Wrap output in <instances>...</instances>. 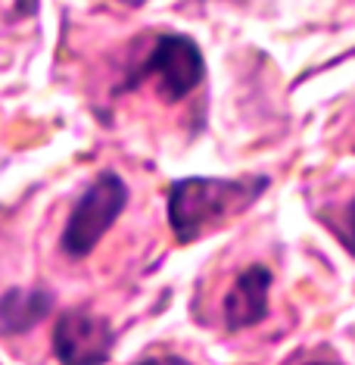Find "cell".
I'll return each instance as SVG.
<instances>
[{
  "mask_svg": "<svg viewBox=\"0 0 355 365\" xmlns=\"http://www.w3.org/2000/svg\"><path fill=\"white\" fill-rule=\"evenodd\" d=\"M268 178H181L169 194V225L178 244L212 235L265 194Z\"/></svg>",
  "mask_w": 355,
  "mask_h": 365,
  "instance_id": "6da1fadb",
  "label": "cell"
},
{
  "mask_svg": "<svg viewBox=\"0 0 355 365\" xmlns=\"http://www.w3.org/2000/svg\"><path fill=\"white\" fill-rule=\"evenodd\" d=\"M128 203V185L115 172H103L90 185L81 200L75 203L69 222L63 231V253L72 259H85L103 240V235L115 225V219L122 215Z\"/></svg>",
  "mask_w": 355,
  "mask_h": 365,
  "instance_id": "7a4b0ae2",
  "label": "cell"
},
{
  "mask_svg": "<svg viewBox=\"0 0 355 365\" xmlns=\"http://www.w3.org/2000/svg\"><path fill=\"white\" fill-rule=\"evenodd\" d=\"M144 76L156 78V88H159L162 101L178 103V101H184L191 91L200 88V81L206 76V63H203V53L194 38L162 35L153 44V53L144 66Z\"/></svg>",
  "mask_w": 355,
  "mask_h": 365,
  "instance_id": "3957f363",
  "label": "cell"
},
{
  "mask_svg": "<svg viewBox=\"0 0 355 365\" xmlns=\"http://www.w3.org/2000/svg\"><path fill=\"white\" fill-rule=\"evenodd\" d=\"M112 344H115V334L110 322L94 315L90 309L63 312L53 328V353L60 362H69V365L106 362L112 353Z\"/></svg>",
  "mask_w": 355,
  "mask_h": 365,
  "instance_id": "277c9868",
  "label": "cell"
},
{
  "mask_svg": "<svg viewBox=\"0 0 355 365\" xmlns=\"http://www.w3.org/2000/svg\"><path fill=\"white\" fill-rule=\"evenodd\" d=\"M268 290H271V272L265 265H250L237 275L234 287L225 297V325L228 331H243L259 325L268 315Z\"/></svg>",
  "mask_w": 355,
  "mask_h": 365,
  "instance_id": "5b68a950",
  "label": "cell"
},
{
  "mask_svg": "<svg viewBox=\"0 0 355 365\" xmlns=\"http://www.w3.org/2000/svg\"><path fill=\"white\" fill-rule=\"evenodd\" d=\"M53 309V294L44 287H13L0 297V334H26Z\"/></svg>",
  "mask_w": 355,
  "mask_h": 365,
  "instance_id": "8992f818",
  "label": "cell"
},
{
  "mask_svg": "<svg viewBox=\"0 0 355 365\" xmlns=\"http://www.w3.org/2000/svg\"><path fill=\"white\" fill-rule=\"evenodd\" d=\"M349 247H352V253H355V203H352V210H349Z\"/></svg>",
  "mask_w": 355,
  "mask_h": 365,
  "instance_id": "52a82bcc",
  "label": "cell"
},
{
  "mask_svg": "<svg viewBox=\"0 0 355 365\" xmlns=\"http://www.w3.org/2000/svg\"><path fill=\"white\" fill-rule=\"evenodd\" d=\"M119 4H128V6H144L147 0H119Z\"/></svg>",
  "mask_w": 355,
  "mask_h": 365,
  "instance_id": "ba28073f",
  "label": "cell"
}]
</instances>
